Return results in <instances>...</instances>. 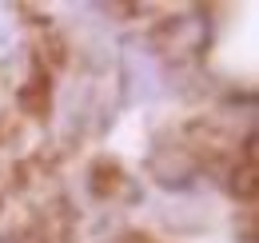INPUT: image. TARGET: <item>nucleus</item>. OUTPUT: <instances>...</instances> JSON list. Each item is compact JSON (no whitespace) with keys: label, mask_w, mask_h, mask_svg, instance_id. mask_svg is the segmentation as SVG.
Segmentation results:
<instances>
[{"label":"nucleus","mask_w":259,"mask_h":243,"mask_svg":"<svg viewBox=\"0 0 259 243\" xmlns=\"http://www.w3.org/2000/svg\"><path fill=\"white\" fill-rule=\"evenodd\" d=\"M16 104H20L28 116H36V120H40V116L52 108V76H48L44 68H36L32 76H28V84L16 92Z\"/></svg>","instance_id":"1"}]
</instances>
